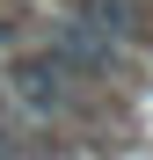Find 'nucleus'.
<instances>
[{"label":"nucleus","instance_id":"3","mask_svg":"<svg viewBox=\"0 0 153 160\" xmlns=\"http://www.w3.org/2000/svg\"><path fill=\"white\" fill-rule=\"evenodd\" d=\"M66 22L110 37L117 51H153V0H66Z\"/></svg>","mask_w":153,"mask_h":160},{"label":"nucleus","instance_id":"1","mask_svg":"<svg viewBox=\"0 0 153 160\" xmlns=\"http://www.w3.org/2000/svg\"><path fill=\"white\" fill-rule=\"evenodd\" d=\"M0 88H8L15 109H37V117H51V124H95L102 109H110V95L80 88V80L59 73L44 51H8V58H0Z\"/></svg>","mask_w":153,"mask_h":160},{"label":"nucleus","instance_id":"2","mask_svg":"<svg viewBox=\"0 0 153 160\" xmlns=\"http://www.w3.org/2000/svg\"><path fill=\"white\" fill-rule=\"evenodd\" d=\"M59 73H73L80 88H95V95H110V88H146V66L131 58V51H117L110 37H95V29H80V22H51V37L37 44Z\"/></svg>","mask_w":153,"mask_h":160}]
</instances>
